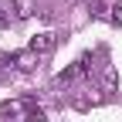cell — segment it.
Wrapping results in <instances>:
<instances>
[{
	"label": "cell",
	"mask_w": 122,
	"mask_h": 122,
	"mask_svg": "<svg viewBox=\"0 0 122 122\" xmlns=\"http://www.w3.org/2000/svg\"><path fill=\"white\" fill-rule=\"evenodd\" d=\"M54 48H58V34H51V30L34 34V37H30V44H27V51H34L37 58H41V54H51Z\"/></svg>",
	"instance_id": "cell-2"
},
{
	"label": "cell",
	"mask_w": 122,
	"mask_h": 122,
	"mask_svg": "<svg viewBox=\"0 0 122 122\" xmlns=\"http://www.w3.org/2000/svg\"><path fill=\"white\" fill-rule=\"evenodd\" d=\"M85 71H88V58H81V61H75L71 68H65V71L58 75V81H61V85H75V81H78V78H81Z\"/></svg>",
	"instance_id": "cell-3"
},
{
	"label": "cell",
	"mask_w": 122,
	"mask_h": 122,
	"mask_svg": "<svg viewBox=\"0 0 122 122\" xmlns=\"http://www.w3.org/2000/svg\"><path fill=\"white\" fill-rule=\"evenodd\" d=\"M34 14V0H14V17L17 20H27Z\"/></svg>",
	"instance_id": "cell-5"
},
{
	"label": "cell",
	"mask_w": 122,
	"mask_h": 122,
	"mask_svg": "<svg viewBox=\"0 0 122 122\" xmlns=\"http://www.w3.org/2000/svg\"><path fill=\"white\" fill-rule=\"evenodd\" d=\"M0 122H30V105H27V98H20V102H4V105H0Z\"/></svg>",
	"instance_id": "cell-1"
},
{
	"label": "cell",
	"mask_w": 122,
	"mask_h": 122,
	"mask_svg": "<svg viewBox=\"0 0 122 122\" xmlns=\"http://www.w3.org/2000/svg\"><path fill=\"white\" fill-rule=\"evenodd\" d=\"M14 68L17 71H34L37 68V54L34 51H17L14 54Z\"/></svg>",
	"instance_id": "cell-4"
},
{
	"label": "cell",
	"mask_w": 122,
	"mask_h": 122,
	"mask_svg": "<svg viewBox=\"0 0 122 122\" xmlns=\"http://www.w3.org/2000/svg\"><path fill=\"white\" fill-rule=\"evenodd\" d=\"M88 7H92V10H98V7H102V0H88Z\"/></svg>",
	"instance_id": "cell-6"
},
{
	"label": "cell",
	"mask_w": 122,
	"mask_h": 122,
	"mask_svg": "<svg viewBox=\"0 0 122 122\" xmlns=\"http://www.w3.org/2000/svg\"><path fill=\"white\" fill-rule=\"evenodd\" d=\"M0 24H4V14H0Z\"/></svg>",
	"instance_id": "cell-7"
}]
</instances>
